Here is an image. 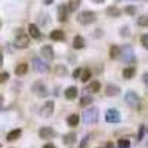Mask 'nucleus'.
Returning a JSON list of instances; mask_svg holds the SVG:
<instances>
[{
  "mask_svg": "<svg viewBox=\"0 0 148 148\" xmlns=\"http://www.w3.org/2000/svg\"><path fill=\"white\" fill-rule=\"evenodd\" d=\"M92 2H93V3H104L105 0H92Z\"/></svg>",
  "mask_w": 148,
  "mask_h": 148,
  "instance_id": "43",
  "label": "nucleus"
},
{
  "mask_svg": "<svg viewBox=\"0 0 148 148\" xmlns=\"http://www.w3.org/2000/svg\"><path fill=\"white\" fill-rule=\"evenodd\" d=\"M68 5H59L58 6V21L59 22H65L68 18Z\"/></svg>",
  "mask_w": 148,
  "mask_h": 148,
  "instance_id": "11",
  "label": "nucleus"
},
{
  "mask_svg": "<svg viewBox=\"0 0 148 148\" xmlns=\"http://www.w3.org/2000/svg\"><path fill=\"white\" fill-rule=\"evenodd\" d=\"M21 133H22V130H21V129H14V130H10V132L6 135V139H8L9 142H12V141L18 139V138L21 136Z\"/></svg>",
  "mask_w": 148,
  "mask_h": 148,
  "instance_id": "21",
  "label": "nucleus"
},
{
  "mask_svg": "<svg viewBox=\"0 0 148 148\" xmlns=\"http://www.w3.org/2000/svg\"><path fill=\"white\" fill-rule=\"evenodd\" d=\"M49 37L53 40V42H62L65 39V34L62 30H52L51 34H49Z\"/></svg>",
  "mask_w": 148,
  "mask_h": 148,
  "instance_id": "14",
  "label": "nucleus"
},
{
  "mask_svg": "<svg viewBox=\"0 0 148 148\" xmlns=\"http://www.w3.org/2000/svg\"><path fill=\"white\" fill-rule=\"evenodd\" d=\"M14 46L16 49H27L30 46V37L27 34H19L14 42Z\"/></svg>",
  "mask_w": 148,
  "mask_h": 148,
  "instance_id": "5",
  "label": "nucleus"
},
{
  "mask_svg": "<svg viewBox=\"0 0 148 148\" xmlns=\"http://www.w3.org/2000/svg\"><path fill=\"white\" fill-rule=\"evenodd\" d=\"M141 43L145 49H148V34H142L141 36Z\"/></svg>",
  "mask_w": 148,
  "mask_h": 148,
  "instance_id": "34",
  "label": "nucleus"
},
{
  "mask_svg": "<svg viewBox=\"0 0 148 148\" xmlns=\"http://www.w3.org/2000/svg\"><path fill=\"white\" fill-rule=\"evenodd\" d=\"M76 133H73V132H70V133H67L65 136L62 138V141H64V144L65 145H71V144H74L76 142Z\"/></svg>",
  "mask_w": 148,
  "mask_h": 148,
  "instance_id": "25",
  "label": "nucleus"
},
{
  "mask_svg": "<svg viewBox=\"0 0 148 148\" xmlns=\"http://www.w3.org/2000/svg\"><path fill=\"white\" fill-rule=\"evenodd\" d=\"M83 121L86 125H93V123L98 121V108L90 107L83 113Z\"/></svg>",
  "mask_w": 148,
  "mask_h": 148,
  "instance_id": "2",
  "label": "nucleus"
},
{
  "mask_svg": "<svg viewBox=\"0 0 148 148\" xmlns=\"http://www.w3.org/2000/svg\"><path fill=\"white\" fill-rule=\"evenodd\" d=\"M55 73H56V76L64 77V76H67L68 70H67V67H65V65H56V67H55Z\"/></svg>",
  "mask_w": 148,
  "mask_h": 148,
  "instance_id": "26",
  "label": "nucleus"
},
{
  "mask_svg": "<svg viewBox=\"0 0 148 148\" xmlns=\"http://www.w3.org/2000/svg\"><path fill=\"white\" fill-rule=\"evenodd\" d=\"M28 33H30V36L33 37V39H40L42 37V31L36 24H30L28 25Z\"/></svg>",
  "mask_w": 148,
  "mask_h": 148,
  "instance_id": "16",
  "label": "nucleus"
},
{
  "mask_svg": "<svg viewBox=\"0 0 148 148\" xmlns=\"http://www.w3.org/2000/svg\"><path fill=\"white\" fill-rule=\"evenodd\" d=\"M119 93H120L119 86H116V84H107V88H105V95L107 96L113 98V96H117Z\"/></svg>",
  "mask_w": 148,
  "mask_h": 148,
  "instance_id": "15",
  "label": "nucleus"
},
{
  "mask_svg": "<svg viewBox=\"0 0 148 148\" xmlns=\"http://www.w3.org/2000/svg\"><path fill=\"white\" fill-rule=\"evenodd\" d=\"M92 96H89V95H84V96H82L80 98V107H86V105H90L92 104Z\"/></svg>",
  "mask_w": 148,
  "mask_h": 148,
  "instance_id": "28",
  "label": "nucleus"
},
{
  "mask_svg": "<svg viewBox=\"0 0 148 148\" xmlns=\"http://www.w3.org/2000/svg\"><path fill=\"white\" fill-rule=\"evenodd\" d=\"M80 76H82V70H80V68H77V70L73 71V79H77V77L80 79Z\"/></svg>",
  "mask_w": 148,
  "mask_h": 148,
  "instance_id": "35",
  "label": "nucleus"
},
{
  "mask_svg": "<svg viewBox=\"0 0 148 148\" xmlns=\"http://www.w3.org/2000/svg\"><path fill=\"white\" fill-rule=\"evenodd\" d=\"M93 36H95V37H98V36H102V31H95V33H93Z\"/></svg>",
  "mask_w": 148,
  "mask_h": 148,
  "instance_id": "42",
  "label": "nucleus"
},
{
  "mask_svg": "<svg viewBox=\"0 0 148 148\" xmlns=\"http://www.w3.org/2000/svg\"><path fill=\"white\" fill-rule=\"evenodd\" d=\"M105 12H107V15H110V18H119L121 15V10L117 6H110V8H107Z\"/></svg>",
  "mask_w": 148,
  "mask_h": 148,
  "instance_id": "18",
  "label": "nucleus"
},
{
  "mask_svg": "<svg viewBox=\"0 0 148 148\" xmlns=\"http://www.w3.org/2000/svg\"><path fill=\"white\" fill-rule=\"evenodd\" d=\"M39 136H40L42 139H51V138H55V136H56V132H55L52 127L45 126V127H40V129H39Z\"/></svg>",
  "mask_w": 148,
  "mask_h": 148,
  "instance_id": "10",
  "label": "nucleus"
},
{
  "mask_svg": "<svg viewBox=\"0 0 148 148\" xmlns=\"http://www.w3.org/2000/svg\"><path fill=\"white\" fill-rule=\"evenodd\" d=\"M79 121H80V117H79L77 114H70V116L67 117V125H68L70 127H76V126L79 125Z\"/></svg>",
  "mask_w": 148,
  "mask_h": 148,
  "instance_id": "20",
  "label": "nucleus"
},
{
  "mask_svg": "<svg viewBox=\"0 0 148 148\" xmlns=\"http://www.w3.org/2000/svg\"><path fill=\"white\" fill-rule=\"evenodd\" d=\"M121 59L125 61L126 64H132L135 61V55H133V47L130 45H125L121 47V53H120Z\"/></svg>",
  "mask_w": 148,
  "mask_h": 148,
  "instance_id": "3",
  "label": "nucleus"
},
{
  "mask_svg": "<svg viewBox=\"0 0 148 148\" xmlns=\"http://www.w3.org/2000/svg\"><path fill=\"white\" fill-rule=\"evenodd\" d=\"M125 12L127 15H130V16H133L135 14H136V6H133V5H129V6H126V9H125Z\"/></svg>",
  "mask_w": 148,
  "mask_h": 148,
  "instance_id": "31",
  "label": "nucleus"
},
{
  "mask_svg": "<svg viewBox=\"0 0 148 148\" xmlns=\"http://www.w3.org/2000/svg\"><path fill=\"white\" fill-rule=\"evenodd\" d=\"M84 46H86V42L83 39V36H76L73 39V47L74 49H77V51H79V49H83Z\"/></svg>",
  "mask_w": 148,
  "mask_h": 148,
  "instance_id": "17",
  "label": "nucleus"
},
{
  "mask_svg": "<svg viewBox=\"0 0 148 148\" xmlns=\"http://www.w3.org/2000/svg\"><path fill=\"white\" fill-rule=\"evenodd\" d=\"M117 145H119V148H130V142L127 139H119Z\"/></svg>",
  "mask_w": 148,
  "mask_h": 148,
  "instance_id": "32",
  "label": "nucleus"
},
{
  "mask_svg": "<svg viewBox=\"0 0 148 148\" xmlns=\"http://www.w3.org/2000/svg\"><path fill=\"white\" fill-rule=\"evenodd\" d=\"M0 148H2V145H0Z\"/></svg>",
  "mask_w": 148,
  "mask_h": 148,
  "instance_id": "46",
  "label": "nucleus"
},
{
  "mask_svg": "<svg viewBox=\"0 0 148 148\" xmlns=\"http://www.w3.org/2000/svg\"><path fill=\"white\" fill-rule=\"evenodd\" d=\"M104 148H113V144H111V142H108V144H107Z\"/></svg>",
  "mask_w": 148,
  "mask_h": 148,
  "instance_id": "44",
  "label": "nucleus"
},
{
  "mask_svg": "<svg viewBox=\"0 0 148 148\" xmlns=\"http://www.w3.org/2000/svg\"><path fill=\"white\" fill-rule=\"evenodd\" d=\"M120 53H121V49H120L119 46L113 45V46L110 47V58H111V59H116V58H119V56H120Z\"/></svg>",
  "mask_w": 148,
  "mask_h": 148,
  "instance_id": "24",
  "label": "nucleus"
},
{
  "mask_svg": "<svg viewBox=\"0 0 148 148\" xmlns=\"http://www.w3.org/2000/svg\"><path fill=\"white\" fill-rule=\"evenodd\" d=\"M33 68L36 73H46L49 70V65L45 62L42 58H34L33 59Z\"/></svg>",
  "mask_w": 148,
  "mask_h": 148,
  "instance_id": "7",
  "label": "nucleus"
},
{
  "mask_svg": "<svg viewBox=\"0 0 148 148\" xmlns=\"http://www.w3.org/2000/svg\"><path fill=\"white\" fill-rule=\"evenodd\" d=\"M53 110H55V102L53 101H46L43 104V107L40 108V116L42 117H51L53 114Z\"/></svg>",
  "mask_w": 148,
  "mask_h": 148,
  "instance_id": "6",
  "label": "nucleus"
},
{
  "mask_svg": "<svg viewBox=\"0 0 148 148\" xmlns=\"http://www.w3.org/2000/svg\"><path fill=\"white\" fill-rule=\"evenodd\" d=\"M142 82H144V84H145L147 88H148V71L142 74Z\"/></svg>",
  "mask_w": 148,
  "mask_h": 148,
  "instance_id": "37",
  "label": "nucleus"
},
{
  "mask_svg": "<svg viewBox=\"0 0 148 148\" xmlns=\"http://www.w3.org/2000/svg\"><path fill=\"white\" fill-rule=\"evenodd\" d=\"M135 73H136V68L135 67H126L125 70H123V77H125L126 80H129L135 76Z\"/></svg>",
  "mask_w": 148,
  "mask_h": 148,
  "instance_id": "23",
  "label": "nucleus"
},
{
  "mask_svg": "<svg viewBox=\"0 0 148 148\" xmlns=\"http://www.w3.org/2000/svg\"><path fill=\"white\" fill-rule=\"evenodd\" d=\"M31 90H33L37 96H42V98L47 95V89H46V86H45L43 82H36V83H33Z\"/></svg>",
  "mask_w": 148,
  "mask_h": 148,
  "instance_id": "8",
  "label": "nucleus"
},
{
  "mask_svg": "<svg viewBox=\"0 0 148 148\" xmlns=\"http://www.w3.org/2000/svg\"><path fill=\"white\" fill-rule=\"evenodd\" d=\"M80 6V0H71V2L68 3V10L70 12H74V10H77Z\"/></svg>",
  "mask_w": 148,
  "mask_h": 148,
  "instance_id": "30",
  "label": "nucleus"
},
{
  "mask_svg": "<svg viewBox=\"0 0 148 148\" xmlns=\"http://www.w3.org/2000/svg\"><path fill=\"white\" fill-rule=\"evenodd\" d=\"M125 101H126V104H127L129 107H132V108H138L139 104H141V99H139L138 93H136V92H133V90L126 92V95H125Z\"/></svg>",
  "mask_w": 148,
  "mask_h": 148,
  "instance_id": "4",
  "label": "nucleus"
},
{
  "mask_svg": "<svg viewBox=\"0 0 148 148\" xmlns=\"http://www.w3.org/2000/svg\"><path fill=\"white\" fill-rule=\"evenodd\" d=\"M27 71H28V65L25 64V62H21V64H18L16 67H15V74L16 76H24V74H27Z\"/></svg>",
  "mask_w": 148,
  "mask_h": 148,
  "instance_id": "19",
  "label": "nucleus"
},
{
  "mask_svg": "<svg viewBox=\"0 0 148 148\" xmlns=\"http://www.w3.org/2000/svg\"><path fill=\"white\" fill-rule=\"evenodd\" d=\"M43 3H45L46 6H49V5H52V3H53V0H43Z\"/></svg>",
  "mask_w": 148,
  "mask_h": 148,
  "instance_id": "40",
  "label": "nucleus"
},
{
  "mask_svg": "<svg viewBox=\"0 0 148 148\" xmlns=\"http://www.w3.org/2000/svg\"><path fill=\"white\" fill-rule=\"evenodd\" d=\"M0 28H2V21H0Z\"/></svg>",
  "mask_w": 148,
  "mask_h": 148,
  "instance_id": "45",
  "label": "nucleus"
},
{
  "mask_svg": "<svg viewBox=\"0 0 148 148\" xmlns=\"http://www.w3.org/2000/svg\"><path fill=\"white\" fill-rule=\"evenodd\" d=\"M43 148H56V147H55L53 144H45V145H43Z\"/></svg>",
  "mask_w": 148,
  "mask_h": 148,
  "instance_id": "39",
  "label": "nucleus"
},
{
  "mask_svg": "<svg viewBox=\"0 0 148 148\" xmlns=\"http://www.w3.org/2000/svg\"><path fill=\"white\" fill-rule=\"evenodd\" d=\"M90 77H92V73H90V70H83V71H82V76H80V80H82L83 83H86V82H89V80H90Z\"/></svg>",
  "mask_w": 148,
  "mask_h": 148,
  "instance_id": "27",
  "label": "nucleus"
},
{
  "mask_svg": "<svg viewBox=\"0 0 148 148\" xmlns=\"http://www.w3.org/2000/svg\"><path fill=\"white\" fill-rule=\"evenodd\" d=\"M77 95H79V89L76 88V86H70V88H67V89H65V92H64L65 99H68V101L76 99Z\"/></svg>",
  "mask_w": 148,
  "mask_h": 148,
  "instance_id": "12",
  "label": "nucleus"
},
{
  "mask_svg": "<svg viewBox=\"0 0 148 148\" xmlns=\"http://www.w3.org/2000/svg\"><path fill=\"white\" fill-rule=\"evenodd\" d=\"M8 80H9V73H8V71L0 73V84H2V83H6Z\"/></svg>",
  "mask_w": 148,
  "mask_h": 148,
  "instance_id": "33",
  "label": "nucleus"
},
{
  "mask_svg": "<svg viewBox=\"0 0 148 148\" xmlns=\"http://www.w3.org/2000/svg\"><path fill=\"white\" fill-rule=\"evenodd\" d=\"M40 53L46 58V59H53L55 58V53H53V47L51 46V45H45V46H42V49H40Z\"/></svg>",
  "mask_w": 148,
  "mask_h": 148,
  "instance_id": "13",
  "label": "nucleus"
},
{
  "mask_svg": "<svg viewBox=\"0 0 148 148\" xmlns=\"http://www.w3.org/2000/svg\"><path fill=\"white\" fill-rule=\"evenodd\" d=\"M105 120H107V123H119L120 121V113L114 108H110L105 113Z\"/></svg>",
  "mask_w": 148,
  "mask_h": 148,
  "instance_id": "9",
  "label": "nucleus"
},
{
  "mask_svg": "<svg viewBox=\"0 0 148 148\" xmlns=\"http://www.w3.org/2000/svg\"><path fill=\"white\" fill-rule=\"evenodd\" d=\"M88 141H89V138L86 136V138L82 141V144H80V148H84V147H86V144H88Z\"/></svg>",
  "mask_w": 148,
  "mask_h": 148,
  "instance_id": "38",
  "label": "nucleus"
},
{
  "mask_svg": "<svg viewBox=\"0 0 148 148\" xmlns=\"http://www.w3.org/2000/svg\"><path fill=\"white\" fill-rule=\"evenodd\" d=\"M120 34H121L123 37H127V36H129V30H127V27H123V28L120 30Z\"/></svg>",
  "mask_w": 148,
  "mask_h": 148,
  "instance_id": "36",
  "label": "nucleus"
},
{
  "mask_svg": "<svg viewBox=\"0 0 148 148\" xmlns=\"http://www.w3.org/2000/svg\"><path fill=\"white\" fill-rule=\"evenodd\" d=\"M2 65H3V53L0 52V67H2Z\"/></svg>",
  "mask_w": 148,
  "mask_h": 148,
  "instance_id": "41",
  "label": "nucleus"
},
{
  "mask_svg": "<svg viewBox=\"0 0 148 148\" xmlns=\"http://www.w3.org/2000/svg\"><path fill=\"white\" fill-rule=\"evenodd\" d=\"M76 19L80 25H90L92 22L96 21V14L93 10H82Z\"/></svg>",
  "mask_w": 148,
  "mask_h": 148,
  "instance_id": "1",
  "label": "nucleus"
},
{
  "mask_svg": "<svg viewBox=\"0 0 148 148\" xmlns=\"http://www.w3.org/2000/svg\"><path fill=\"white\" fill-rule=\"evenodd\" d=\"M136 22H138L139 27H148V15H141L136 19Z\"/></svg>",
  "mask_w": 148,
  "mask_h": 148,
  "instance_id": "29",
  "label": "nucleus"
},
{
  "mask_svg": "<svg viewBox=\"0 0 148 148\" xmlns=\"http://www.w3.org/2000/svg\"><path fill=\"white\" fill-rule=\"evenodd\" d=\"M99 89H101V83H99V80H93V82H90L89 86H88V92H90V93L99 92Z\"/></svg>",
  "mask_w": 148,
  "mask_h": 148,
  "instance_id": "22",
  "label": "nucleus"
}]
</instances>
